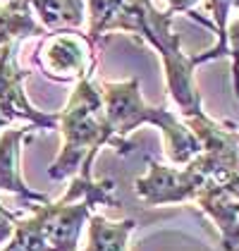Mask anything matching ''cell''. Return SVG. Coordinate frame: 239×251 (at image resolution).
I'll use <instances>...</instances> for the list:
<instances>
[{"label": "cell", "instance_id": "9a60e30c", "mask_svg": "<svg viewBox=\"0 0 239 251\" xmlns=\"http://www.w3.org/2000/svg\"><path fill=\"white\" fill-rule=\"evenodd\" d=\"M7 125H10V120H7V117L0 113V129H2V127H7Z\"/></svg>", "mask_w": 239, "mask_h": 251}, {"label": "cell", "instance_id": "4fadbf2b", "mask_svg": "<svg viewBox=\"0 0 239 251\" xmlns=\"http://www.w3.org/2000/svg\"><path fill=\"white\" fill-rule=\"evenodd\" d=\"M227 43H230V53L235 58V89L239 98V20H235L227 26Z\"/></svg>", "mask_w": 239, "mask_h": 251}, {"label": "cell", "instance_id": "277c9868", "mask_svg": "<svg viewBox=\"0 0 239 251\" xmlns=\"http://www.w3.org/2000/svg\"><path fill=\"white\" fill-rule=\"evenodd\" d=\"M34 60L53 81H79L96 70V46L79 31H55L41 43Z\"/></svg>", "mask_w": 239, "mask_h": 251}, {"label": "cell", "instance_id": "6da1fadb", "mask_svg": "<svg viewBox=\"0 0 239 251\" xmlns=\"http://www.w3.org/2000/svg\"><path fill=\"white\" fill-rule=\"evenodd\" d=\"M58 129L62 132V151L48 170L50 179H67L77 173L91 177L94 158L105 144L115 146L120 153H129L134 149L124 139H115L105 120L100 86L94 84L91 77L77 81L70 103L58 113Z\"/></svg>", "mask_w": 239, "mask_h": 251}, {"label": "cell", "instance_id": "ba28073f", "mask_svg": "<svg viewBox=\"0 0 239 251\" xmlns=\"http://www.w3.org/2000/svg\"><path fill=\"white\" fill-rule=\"evenodd\" d=\"M48 34L26 0H0V46Z\"/></svg>", "mask_w": 239, "mask_h": 251}, {"label": "cell", "instance_id": "5bb4252c", "mask_svg": "<svg viewBox=\"0 0 239 251\" xmlns=\"http://www.w3.org/2000/svg\"><path fill=\"white\" fill-rule=\"evenodd\" d=\"M20 215L15 211H7L5 206H0V244H7L10 237L15 234V225H17Z\"/></svg>", "mask_w": 239, "mask_h": 251}, {"label": "cell", "instance_id": "9c48e42d", "mask_svg": "<svg viewBox=\"0 0 239 251\" xmlns=\"http://www.w3.org/2000/svg\"><path fill=\"white\" fill-rule=\"evenodd\" d=\"M34 15L46 31H74L84 24V0H34Z\"/></svg>", "mask_w": 239, "mask_h": 251}, {"label": "cell", "instance_id": "8fae6325", "mask_svg": "<svg viewBox=\"0 0 239 251\" xmlns=\"http://www.w3.org/2000/svg\"><path fill=\"white\" fill-rule=\"evenodd\" d=\"M41 203L31 206L29 218H20L15 225V234L10 237V242L0 251H53V247L46 239V230H43V218L39 211Z\"/></svg>", "mask_w": 239, "mask_h": 251}, {"label": "cell", "instance_id": "52a82bcc", "mask_svg": "<svg viewBox=\"0 0 239 251\" xmlns=\"http://www.w3.org/2000/svg\"><path fill=\"white\" fill-rule=\"evenodd\" d=\"M31 141L29 127H17V129H5L0 134V192H10L20 199L24 206H36V203H48V196L34 192L24 184L20 173V155L22 141Z\"/></svg>", "mask_w": 239, "mask_h": 251}, {"label": "cell", "instance_id": "8992f818", "mask_svg": "<svg viewBox=\"0 0 239 251\" xmlns=\"http://www.w3.org/2000/svg\"><path fill=\"white\" fill-rule=\"evenodd\" d=\"M17 48L20 41L0 46V113L10 122L26 120L34 129H58V115L36 110L24 96L22 84L31 72L17 65Z\"/></svg>", "mask_w": 239, "mask_h": 251}, {"label": "cell", "instance_id": "5b68a950", "mask_svg": "<svg viewBox=\"0 0 239 251\" xmlns=\"http://www.w3.org/2000/svg\"><path fill=\"white\" fill-rule=\"evenodd\" d=\"M206 173L201 170L199 160L194 158L184 170L160 165L148 158V175L134 182V189L146 206H163V203H182L201 192L206 184Z\"/></svg>", "mask_w": 239, "mask_h": 251}, {"label": "cell", "instance_id": "3957f363", "mask_svg": "<svg viewBox=\"0 0 239 251\" xmlns=\"http://www.w3.org/2000/svg\"><path fill=\"white\" fill-rule=\"evenodd\" d=\"M100 94H103V108L105 120L113 129L115 139H122L137 129L139 125L148 122L160 127L165 134V151L172 165H189L196 155L203 151L196 134L187 127V122L177 117L167 108H151L143 103L139 91V79H127V81H100Z\"/></svg>", "mask_w": 239, "mask_h": 251}, {"label": "cell", "instance_id": "7c38bea8", "mask_svg": "<svg viewBox=\"0 0 239 251\" xmlns=\"http://www.w3.org/2000/svg\"><path fill=\"white\" fill-rule=\"evenodd\" d=\"M124 0H89V34L86 39L94 46L105 34V26L113 22V17L120 12Z\"/></svg>", "mask_w": 239, "mask_h": 251}, {"label": "cell", "instance_id": "7a4b0ae2", "mask_svg": "<svg viewBox=\"0 0 239 251\" xmlns=\"http://www.w3.org/2000/svg\"><path fill=\"white\" fill-rule=\"evenodd\" d=\"M172 10L158 12L151 0H124L120 12L113 22L105 26L108 31H132L148 41L163 58L165 67V81L172 100L182 110V117L201 115V96L194 84V55L187 58L179 50V36L170 31L172 24Z\"/></svg>", "mask_w": 239, "mask_h": 251}, {"label": "cell", "instance_id": "30bf717a", "mask_svg": "<svg viewBox=\"0 0 239 251\" xmlns=\"http://www.w3.org/2000/svg\"><path fill=\"white\" fill-rule=\"evenodd\" d=\"M137 227V220L127 218L110 223L103 215L89 218V244L84 251H127V239Z\"/></svg>", "mask_w": 239, "mask_h": 251}]
</instances>
